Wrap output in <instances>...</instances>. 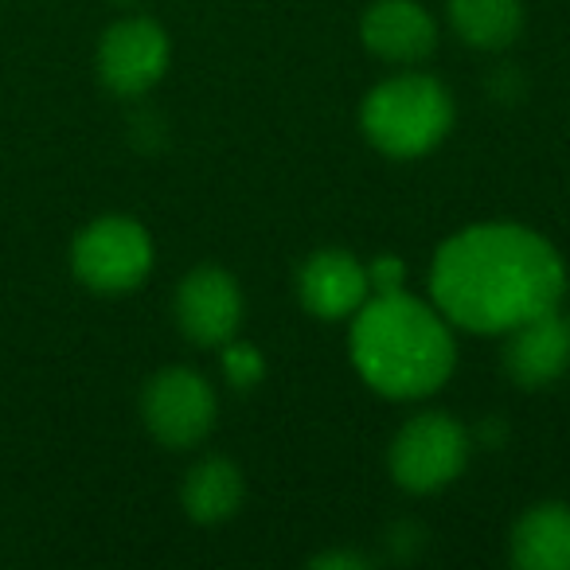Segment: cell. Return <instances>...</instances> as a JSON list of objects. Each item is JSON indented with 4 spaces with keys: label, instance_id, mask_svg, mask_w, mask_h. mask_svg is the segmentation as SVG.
<instances>
[{
    "label": "cell",
    "instance_id": "14",
    "mask_svg": "<svg viewBox=\"0 0 570 570\" xmlns=\"http://www.w3.org/2000/svg\"><path fill=\"white\" fill-rule=\"evenodd\" d=\"M450 28L473 51H504L523 32V0H445Z\"/></svg>",
    "mask_w": 570,
    "mask_h": 570
},
{
    "label": "cell",
    "instance_id": "19",
    "mask_svg": "<svg viewBox=\"0 0 570 570\" xmlns=\"http://www.w3.org/2000/svg\"><path fill=\"white\" fill-rule=\"evenodd\" d=\"M567 321H570V317H567Z\"/></svg>",
    "mask_w": 570,
    "mask_h": 570
},
{
    "label": "cell",
    "instance_id": "1",
    "mask_svg": "<svg viewBox=\"0 0 570 570\" xmlns=\"http://www.w3.org/2000/svg\"><path fill=\"white\" fill-rule=\"evenodd\" d=\"M430 297L453 328L504 336L567 297V266L523 223H473L450 235L430 266Z\"/></svg>",
    "mask_w": 570,
    "mask_h": 570
},
{
    "label": "cell",
    "instance_id": "15",
    "mask_svg": "<svg viewBox=\"0 0 570 570\" xmlns=\"http://www.w3.org/2000/svg\"><path fill=\"white\" fill-rule=\"evenodd\" d=\"M223 375L235 391H250L254 383H262L266 375V360L258 356L254 344H243V341H227L223 344Z\"/></svg>",
    "mask_w": 570,
    "mask_h": 570
},
{
    "label": "cell",
    "instance_id": "11",
    "mask_svg": "<svg viewBox=\"0 0 570 570\" xmlns=\"http://www.w3.org/2000/svg\"><path fill=\"white\" fill-rule=\"evenodd\" d=\"M297 297L321 321L356 317L360 305L372 297L367 266L352 250H341V246L313 250L305 258L302 274H297Z\"/></svg>",
    "mask_w": 570,
    "mask_h": 570
},
{
    "label": "cell",
    "instance_id": "17",
    "mask_svg": "<svg viewBox=\"0 0 570 570\" xmlns=\"http://www.w3.org/2000/svg\"><path fill=\"white\" fill-rule=\"evenodd\" d=\"M367 562H372V559H364L360 551H325V554H313L309 567H325V570L344 567V570H356V567H367Z\"/></svg>",
    "mask_w": 570,
    "mask_h": 570
},
{
    "label": "cell",
    "instance_id": "12",
    "mask_svg": "<svg viewBox=\"0 0 570 570\" xmlns=\"http://www.w3.org/2000/svg\"><path fill=\"white\" fill-rule=\"evenodd\" d=\"M508 559L520 570H570V504H531L508 535Z\"/></svg>",
    "mask_w": 570,
    "mask_h": 570
},
{
    "label": "cell",
    "instance_id": "2",
    "mask_svg": "<svg viewBox=\"0 0 570 570\" xmlns=\"http://www.w3.org/2000/svg\"><path fill=\"white\" fill-rule=\"evenodd\" d=\"M348 352L360 380L383 399L411 403L450 383L458 367L453 325L406 289L372 294L356 309L348 333Z\"/></svg>",
    "mask_w": 570,
    "mask_h": 570
},
{
    "label": "cell",
    "instance_id": "5",
    "mask_svg": "<svg viewBox=\"0 0 570 570\" xmlns=\"http://www.w3.org/2000/svg\"><path fill=\"white\" fill-rule=\"evenodd\" d=\"M71 269L90 294L121 297L153 274V238L134 215H98L75 235Z\"/></svg>",
    "mask_w": 570,
    "mask_h": 570
},
{
    "label": "cell",
    "instance_id": "10",
    "mask_svg": "<svg viewBox=\"0 0 570 570\" xmlns=\"http://www.w3.org/2000/svg\"><path fill=\"white\" fill-rule=\"evenodd\" d=\"M360 40L383 63L411 67L434 56L438 24L419 0H372L360 20Z\"/></svg>",
    "mask_w": 570,
    "mask_h": 570
},
{
    "label": "cell",
    "instance_id": "16",
    "mask_svg": "<svg viewBox=\"0 0 570 570\" xmlns=\"http://www.w3.org/2000/svg\"><path fill=\"white\" fill-rule=\"evenodd\" d=\"M364 266H367V285H372V294H391V289H403V282H406L403 258H395V254H380V258L364 262Z\"/></svg>",
    "mask_w": 570,
    "mask_h": 570
},
{
    "label": "cell",
    "instance_id": "9",
    "mask_svg": "<svg viewBox=\"0 0 570 570\" xmlns=\"http://www.w3.org/2000/svg\"><path fill=\"white\" fill-rule=\"evenodd\" d=\"M504 336L500 367L520 391H543L570 372V321L559 309L539 313Z\"/></svg>",
    "mask_w": 570,
    "mask_h": 570
},
{
    "label": "cell",
    "instance_id": "7",
    "mask_svg": "<svg viewBox=\"0 0 570 570\" xmlns=\"http://www.w3.org/2000/svg\"><path fill=\"white\" fill-rule=\"evenodd\" d=\"M168 59H173V43L165 28L149 17H126L102 32L95 67L110 95L141 98L165 79Z\"/></svg>",
    "mask_w": 570,
    "mask_h": 570
},
{
    "label": "cell",
    "instance_id": "3",
    "mask_svg": "<svg viewBox=\"0 0 570 570\" xmlns=\"http://www.w3.org/2000/svg\"><path fill=\"white\" fill-rule=\"evenodd\" d=\"M364 137L395 160L426 157L453 129V95L426 71H403L367 90L360 106Z\"/></svg>",
    "mask_w": 570,
    "mask_h": 570
},
{
    "label": "cell",
    "instance_id": "4",
    "mask_svg": "<svg viewBox=\"0 0 570 570\" xmlns=\"http://www.w3.org/2000/svg\"><path fill=\"white\" fill-rule=\"evenodd\" d=\"M473 438L453 414L445 411H422L399 426L387 450L391 481L411 497H430L453 484L469 465Z\"/></svg>",
    "mask_w": 570,
    "mask_h": 570
},
{
    "label": "cell",
    "instance_id": "8",
    "mask_svg": "<svg viewBox=\"0 0 570 570\" xmlns=\"http://www.w3.org/2000/svg\"><path fill=\"white\" fill-rule=\"evenodd\" d=\"M176 328L196 348H223L243 325V289L223 266H196L176 285Z\"/></svg>",
    "mask_w": 570,
    "mask_h": 570
},
{
    "label": "cell",
    "instance_id": "13",
    "mask_svg": "<svg viewBox=\"0 0 570 570\" xmlns=\"http://www.w3.org/2000/svg\"><path fill=\"white\" fill-rule=\"evenodd\" d=\"M246 497V481L243 469L230 458H204L188 469L180 484V504L188 512V520L196 523H223L243 508Z\"/></svg>",
    "mask_w": 570,
    "mask_h": 570
},
{
    "label": "cell",
    "instance_id": "18",
    "mask_svg": "<svg viewBox=\"0 0 570 570\" xmlns=\"http://www.w3.org/2000/svg\"><path fill=\"white\" fill-rule=\"evenodd\" d=\"M114 4H145V0H114Z\"/></svg>",
    "mask_w": 570,
    "mask_h": 570
},
{
    "label": "cell",
    "instance_id": "6",
    "mask_svg": "<svg viewBox=\"0 0 570 570\" xmlns=\"http://www.w3.org/2000/svg\"><path fill=\"white\" fill-rule=\"evenodd\" d=\"M219 419L215 387L196 367H160L141 391V422L165 450H196Z\"/></svg>",
    "mask_w": 570,
    "mask_h": 570
}]
</instances>
